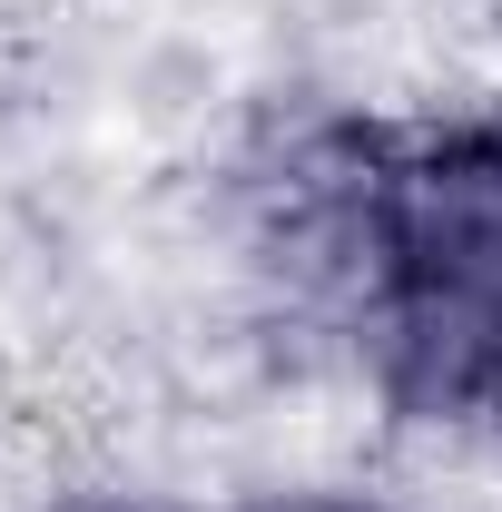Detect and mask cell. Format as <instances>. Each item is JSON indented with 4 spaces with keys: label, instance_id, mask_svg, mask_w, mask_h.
<instances>
[{
    "label": "cell",
    "instance_id": "2",
    "mask_svg": "<svg viewBox=\"0 0 502 512\" xmlns=\"http://www.w3.org/2000/svg\"><path fill=\"white\" fill-rule=\"evenodd\" d=\"M256 512H375V503H256Z\"/></svg>",
    "mask_w": 502,
    "mask_h": 512
},
{
    "label": "cell",
    "instance_id": "1",
    "mask_svg": "<svg viewBox=\"0 0 502 512\" xmlns=\"http://www.w3.org/2000/svg\"><path fill=\"white\" fill-rule=\"evenodd\" d=\"M335 247L384 394L424 424H502V119L365 148Z\"/></svg>",
    "mask_w": 502,
    "mask_h": 512
}]
</instances>
